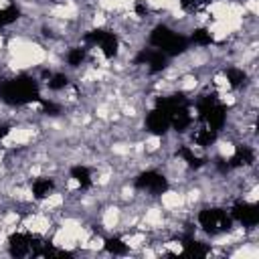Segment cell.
<instances>
[{
  "label": "cell",
  "mask_w": 259,
  "mask_h": 259,
  "mask_svg": "<svg viewBox=\"0 0 259 259\" xmlns=\"http://www.w3.org/2000/svg\"><path fill=\"white\" fill-rule=\"evenodd\" d=\"M158 204L166 210V212H176L180 208L186 206V198H184V190L182 188H176V186H170L168 190H162L158 194Z\"/></svg>",
  "instance_id": "cell-1"
},
{
  "label": "cell",
  "mask_w": 259,
  "mask_h": 259,
  "mask_svg": "<svg viewBox=\"0 0 259 259\" xmlns=\"http://www.w3.org/2000/svg\"><path fill=\"white\" fill-rule=\"evenodd\" d=\"M4 45H6V36H4V32H0V53L4 51Z\"/></svg>",
  "instance_id": "cell-2"
},
{
  "label": "cell",
  "mask_w": 259,
  "mask_h": 259,
  "mask_svg": "<svg viewBox=\"0 0 259 259\" xmlns=\"http://www.w3.org/2000/svg\"><path fill=\"white\" fill-rule=\"evenodd\" d=\"M2 162H4V150L0 148V166H2Z\"/></svg>",
  "instance_id": "cell-3"
}]
</instances>
